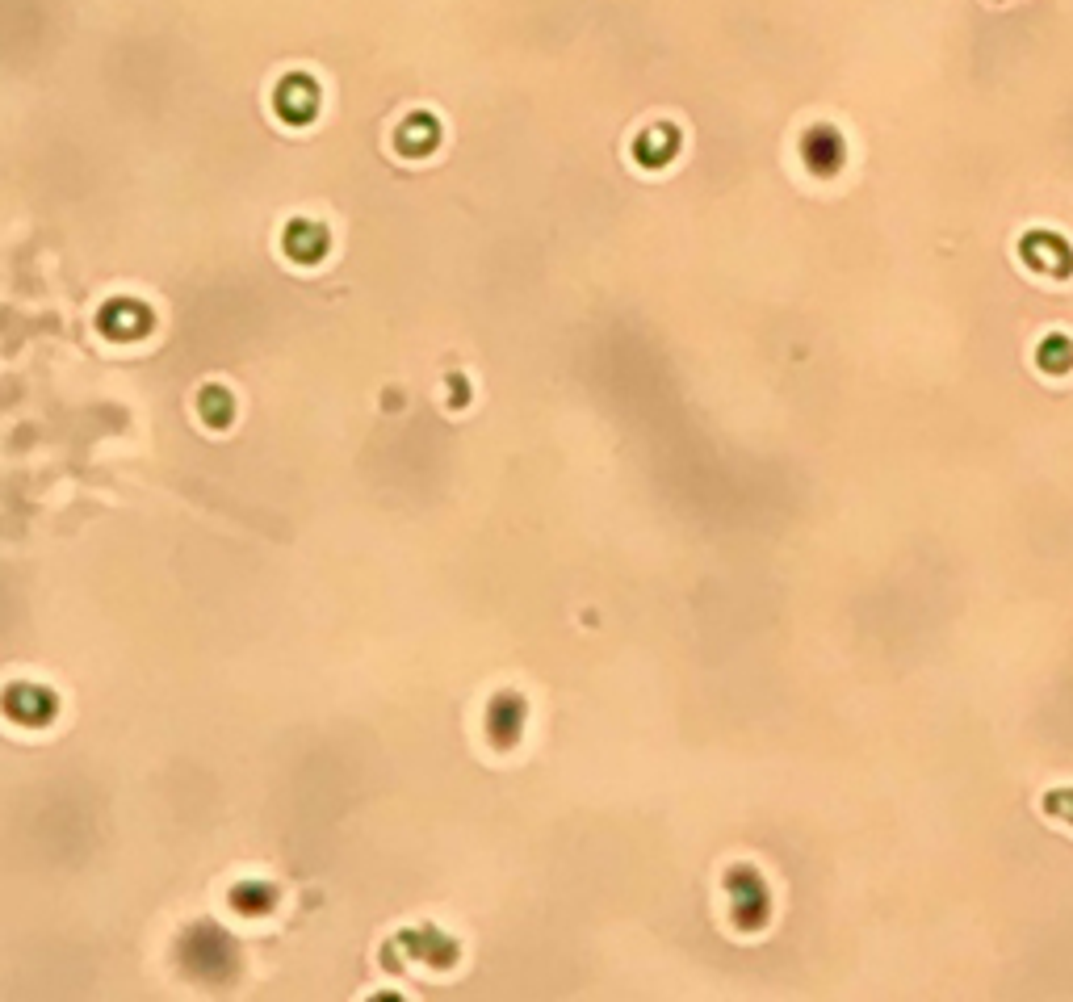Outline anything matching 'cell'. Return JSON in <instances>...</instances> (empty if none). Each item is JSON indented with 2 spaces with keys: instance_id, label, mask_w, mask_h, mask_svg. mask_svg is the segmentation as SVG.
I'll use <instances>...</instances> for the list:
<instances>
[{
  "instance_id": "7a4b0ae2",
  "label": "cell",
  "mask_w": 1073,
  "mask_h": 1002,
  "mask_svg": "<svg viewBox=\"0 0 1073 1002\" xmlns=\"http://www.w3.org/2000/svg\"><path fill=\"white\" fill-rule=\"evenodd\" d=\"M520 722H524V701H516V696H499L495 709H491V734H495V743H512Z\"/></svg>"
},
{
  "instance_id": "3957f363",
  "label": "cell",
  "mask_w": 1073,
  "mask_h": 1002,
  "mask_svg": "<svg viewBox=\"0 0 1073 1002\" xmlns=\"http://www.w3.org/2000/svg\"><path fill=\"white\" fill-rule=\"evenodd\" d=\"M235 906L244 910V914H260V910H269L273 906V889L269 885H239L235 889Z\"/></svg>"
},
{
  "instance_id": "6da1fadb",
  "label": "cell",
  "mask_w": 1073,
  "mask_h": 1002,
  "mask_svg": "<svg viewBox=\"0 0 1073 1002\" xmlns=\"http://www.w3.org/2000/svg\"><path fill=\"white\" fill-rule=\"evenodd\" d=\"M5 713L17 717V722H26V726H42L55 713V696L42 692V688H30V684L9 688L5 692Z\"/></svg>"
},
{
  "instance_id": "277c9868",
  "label": "cell",
  "mask_w": 1073,
  "mask_h": 1002,
  "mask_svg": "<svg viewBox=\"0 0 1073 1002\" xmlns=\"http://www.w3.org/2000/svg\"><path fill=\"white\" fill-rule=\"evenodd\" d=\"M1048 814H1057V818H1069V822H1073V793H1069V789L1048 793Z\"/></svg>"
}]
</instances>
